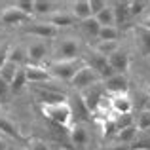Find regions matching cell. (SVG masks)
Returning <instances> with one entry per match:
<instances>
[{
    "label": "cell",
    "mask_w": 150,
    "mask_h": 150,
    "mask_svg": "<svg viewBox=\"0 0 150 150\" xmlns=\"http://www.w3.org/2000/svg\"><path fill=\"white\" fill-rule=\"evenodd\" d=\"M84 59L78 57V59H65V61H57V59H53L51 63L46 65V69L50 70L51 78H55V80H61V82H69L74 78V74L78 72V70L84 67Z\"/></svg>",
    "instance_id": "cell-1"
},
{
    "label": "cell",
    "mask_w": 150,
    "mask_h": 150,
    "mask_svg": "<svg viewBox=\"0 0 150 150\" xmlns=\"http://www.w3.org/2000/svg\"><path fill=\"white\" fill-rule=\"evenodd\" d=\"M46 118L57 127H70L72 124V106L69 101L55 103V105H38Z\"/></svg>",
    "instance_id": "cell-2"
},
{
    "label": "cell",
    "mask_w": 150,
    "mask_h": 150,
    "mask_svg": "<svg viewBox=\"0 0 150 150\" xmlns=\"http://www.w3.org/2000/svg\"><path fill=\"white\" fill-rule=\"evenodd\" d=\"M30 88L34 91V97H36L38 105H55V103L67 101L65 91H61L59 88L51 86L50 82H46V84H30Z\"/></svg>",
    "instance_id": "cell-3"
},
{
    "label": "cell",
    "mask_w": 150,
    "mask_h": 150,
    "mask_svg": "<svg viewBox=\"0 0 150 150\" xmlns=\"http://www.w3.org/2000/svg\"><path fill=\"white\" fill-rule=\"evenodd\" d=\"M101 82H103V78L99 76V74H97L95 70L91 69V67L84 65L76 74H74L72 80H70V86H72L74 89H80V91H84V89L91 88V86H95V84H101Z\"/></svg>",
    "instance_id": "cell-4"
},
{
    "label": "cell",
    "mask_w": 150,
    "mask_h": 150,
    "mask_svg": "<svg viewBox=\"0 0 150 150\" xmlns=\"http://www.w3.org/2000/svg\"><path fill=\"white\" fill-rule=\"evenodd\" d=\"M84 59V63L88 67H91L93 70H95L97 74L103 78V82L106 80V78H110V76H114V70L110 69V65H108V59L105 57V55H101V53H97L95 50H91L86 57H82Z\"/></svg>",
    "instance_id": "cell-5"
},
{
    "label": "cell",
    "mask_w": 150,
    "mask_h": 150,
    "mask_svg": "<svg viewBox=\"0 0 150 150\" xmlns=\"http://www.w3.org/2000/svg\"><path fill=\"white\" fill-rule=\"evenodd\" d=\"M55 55L57 61H65V59H78L80 57V44L74 38H61L55 46Z\"/></svg>",
    "instance_id": "cell-6"
},
{
    "label": "cell",
    "mask_w": 150,
    "mask_h": 150,
    "mask_svg": "<svg viewBox=\"0 0 150 150\" xmlns=\"http://www.w3.org/2000/svg\"><path fill=\"white\" fill-rule=\"evenodd\" d=\"M80 97H82V101H84L86 108H88L89 112H95L97 106L101 105V101L106 97V91H105V88H103V82L91 86V88H88V89H84Z\"/></svg>",
    "instance_id": "cell-7"
},
{
    "label": "cell",
    "mask_w": 150,
    "mask_h": 150,
    "mask_svg": "<svg viewBox=\"0 0 150 150\" xmlns=\"http://www.w3.org/2000/svg\"><path fill=\"white\" fill-rule=\"evenodd\" d=\"M25 33L27 34H33V36H38V38H55L59 34V29L53 27L51 23L48 21H36V23H29L25 27Z\"/></svg>",
    "instance_id": "cell-8"
},
{
    "label": "cell",
    "mask_w": 150,
    "mask_h": 150,
    "mask_svg": "<svg viewBox=\"0 0 150 150\" xmlns=\"http://www.w3.org/2000/svg\"><path fill=\"white\" fill-rule=\"evenodd\" d=\"M127 78H125V74H114V76L106 78L105 82H103V88H105L106 95H124V93H127Z\"/></svg>",
    "instance_id": "cell-9"
},
{
    "label": "cell",
    "mask_w": 150,
    "mask_h": 150,
    "mask_svg": "<svg viewBox=\"0 0 150 150\" xmlns=\"http://www.w3.org/2000/svg\"><path fill=\"white\" fill-rule=\"evenodd\" d=\"M0 21L8 27H17V25H21V23H29L30 15L23 13V11L17 10L15 6H8V8H4V11L0 13Z\"/></svg>",
    "instance_id": "cell-10"
},
{
    "label": "cell",
    "mask_w": 150,
    "mask_h": 150,
    "mask_svg": "<svg viewBox=\"0 0 150 150\" xmlns=\"http://www.w3.org/2000/svg\"><path fill=\"white\" fill-rule=\"evenodd\" d=\"M25 74H27V82H30V84H46V82L53 80L46 67L33 65V63L25 67Z\"/></svg>",
    "instance_id": "cell-11"
},
{
    "label": "cell",
    "mask_w": 150,
    "mask_h": 150,
    "mask_svg": "<svg viewBox=\"0 0 150 150\" xmlns=\"http://www.w3.org/2000/svg\"><path fill=\"white\" fill-rule=\"evenodd\" d=\"M108 65H110V69L114 70V74H125L129 70V55H127V51H124V50H118V51H114L112 55H108Z\"/></svg>",
    "instance_id": "cell-12"
},
{
    "label": "cell",
    "mask_w": 150,
    "mask_h": 150,
    "mask_svg": "<svg viewBox=\"0 0 150 150\" xmlns=\"http://www.w3.org/2000/svg\"><path fill=\"white\" fill-rule=\"evenodd\" d=\"M69 139L74 146H86L89 143V133L86 129V125L82 122H76L74 125H70L69 129Z\"/></svg>",
    "instance_id": "cell-13"
},
{
    "label": "cell",
    "mask_w": 150,
    "mask_h": 150,
    "mask_svg": "<svg viewBox=\"0 0 150 150\" xmlns=\"http://www.w3.org/2000/svg\"><path fill=\"white\" fill-rule=\"evenodd\" d=\"M110 110H112V114H131L133 101L127 97V93H124V95H112L110 97Z\"/></svg>",
    "instance_id": "cell-14"
},
{
    "label": "cell",
    "mask_w": 150,
    "mask_h": 150,
    "mask_svg": "<svg viewBox=\"0 0 150 150\" xmlns=\"http://www.w3.org/2000/svg\"><path fill=\"white\" fill-rule=\"evenodd\" d=\"M137 137H139V129H137V125L133 124V125H129V127L120 129L112 139H114L116 144H127V146H133V143L137 141Z\"/></svg>",
    "instance_id": "cell-15"
},
{
    "label": "cell",
    "mask_w": 150,
    "mask_h": 150,
    "mask_svg": "<svg viewBox=\"0 0 150 150\" xmlns=\"http://www.w3.org/2000/svg\"><path fill=\"white\" fill-rule=\"evenodd\" d=\"M48 23H51L53 27H57V29H61V27H70L76 23V17H74L70 11H53V13L48 15V19H46Z\"/></svg>",
    "instance_id": "cell-16"
},
{
    "label": "cell",
    "mask_w": 150,
    "mask_h": 150,
    "mask_svg": "<svg viewBox=\"0 0 150 150\" xmlns=\"http://www.w3.org/2000/svg\"><path fill=\"white\" fill-rule=\"evenodd\" d=\"M46 53H48V50H46L44 42H33V44L27 48V59H30L33 65H40L46 59Z\"/></svg>",
    "instance_id": "cell-17"
},
{
    "label": "cell",
    "mask_w": 150,
    "mask_h": 150,
    "mask_svg": "<svg viewBox=\"0 0 150 150\" xmlns=\"http://www.w3.org/2000/svg\"><path fill=\"white\" fill-rule=\"evenodd\" d=\"M0 135L15 139V141H19V143L23 141V135H21V131H19V127L11 120H8V118H4V116H0Z\"/></svg>",
    "instance_id": "cell-18"
},
{
    "label": "cell",
    "mask_w": 150,
    "mask_h": 150,
    "mask_svg": "<svg viewBox=\"0 0 150 150\" xmlns=\"http://www.w3.org/2000/svg\"><path fill=\"white\" fill-rule=\"evenodd\" d=\"M112 11H114V19H116V27L125 23L131 15H129V2L122 0V2H112Z\"/></svg>",
    "instance_id": "cell-19"
},
{
    "label": "cell",
    "mask_w": 150,
    "mask_h": 150,
    "mask_svg": "<svg viewBox=\"0 0 150 150\" xmlns=\"http://www.w3.org/2000/svg\"><path fill=\"white\" fill-rule=\"evenodd\" d=\"M70 13H72L78 21H86V19L93 17L91 10H89V0H78V2H74Z\"/></svg>",
    "instance_id": "cell-20"
},
{
    "label": "cell",
    "mask_w": 150,
    "mask_h": 150,
    "mask_svg": "<svg viewBox=\"0 0 150 150\" xmlns=\"http://www.w3.org/2000/svg\"><path fill=\"white\" fill-rule=\"evenodd\" d=\"M78 27L82 29V33H84L88 38H97V36H99L101 25L97 23L95 17H89V19H86V21H80V25H78Z\"/></svg>",
    "instance_id": "cell-21"
},
{
    "label": "cell",
    "mask_w": 150,
    "mask_h": 150,
    "mask_svg": "<svg viewBox=\"0 0 150 150\" xmlns=\"http://www.w3.org/2000/svg\"><path fill=\"white\" fill-rule=\"evenodd\" d=\"M95 19H97V23H99L101 27H116V19H114V11H112L110 2L106 4L105 10L95 15Z\"/></svg>",
    "instance_id": "cell-22"
},
{
    "label": "cell",
    "mask_w": 150,
    "mask_h": 150,
    "mask_svg": "<svg viewBox=\"0 0 150 150\" xmlns=\"http://www.w3.org/2000/svg\"><path fill=\"white\" fill-rule=\"evenodd\" d=\"M29 84L27 82V74H25V67H21V69L15 72V76H13V80L10 82V93H19V91H23V88Z\"/></svg>",
    "instance_id": "cell-23"
},
{
    "label": "cell",
    "mask_w": 150,
    "mask_h": 150,
    "mask_svg": "<svg viewBox=\"0 0 150 150\" xmlns=\"http://www.w3.org/2000/svg\"><path fill=\"white\" fill-rule=\"evenodd\" d=\"M135 34H137V40H139L141 51H143L144 55H150V30L139 25L135 29Z\"/></svg>",
    "instance_id": "cell-24"
},
{
    "label": "cell",
    "mask_w": 150,
    "mask_h": 150,
    "mask_svg": "<svg viewBox=\"0 0 150 150\" xmlns=\"http://www.w3.org/2000/svg\"><path fill=\"white\" fill-rule=\"evenodd\" d=\"M8 61L15 63L17 67H23L27 63V50L23 46H10V55H8Z\"/></svg>",
    "instance_id": "cell-25"
},
{
    "label": "cell",
    "mask_w": 150,
    "mask_h": 150,
    "mask_svg": "<svg viewBox=\"0 0 150 150\" xmlns=\"http://www.w3.org/2000/svg\"><path fill=\"white\" fill-rule=\"evenodd\" d=\"M97 38H99L101 42H118V38H120V29H118V27H101Z\"/></svg>",
    "instance_id": "cell-26"
},
{
    "label": "cell",
    "mask_w": 150,
    "mask_h": 150,
    "mask_svg": "<svg viewBox=\"0 0 150 150\" xmlns=\"http://www.w3.org/2000/svg\"><path fill=\"white\" fill-rule=\"evenodd\" d=\"M21 69V67H17L15 63H11V61H6L2 67H0V78H2L4 82H8L10 84L11 80H13V76H15V72Z\"/></svg>",
    "instance_id": "cell-27"
},
{
    "label": "cell",
    "mask_w": 150,
    "mask_h": 150,
    "mask_svg": "<svg viewBox=\"0 0 150 150\" xmlns=\"http://www.w3.org/2000/svg\"><path fill=\"white\" fill-rule=\"evenodd\" d=\"M97 51V53H101V55H105V57H108V55H112L114 51H118L120 50V46H118V42H97L95 44V48H93Z\"/></svg>",
    "instance_id": "cell-28"
},
{
    "label": "cell",
    "mask_w": 150,
    "mask_h": 150,
    "mask_svg": "<svg viewBox=\"0 0 150 150\" xmlns=\"http://www.w3.org/2000/svg\"><path fill=\"white\" fill-rule=\"evenodd\" d=\"M34 13L38 15L53 13V2H50V0H34Z\"/></svg>",
    "instance_id": "cell-29"
},
{
    "label": "cell",
    "mask_w": 150,
    "mask_h": 150,
    "mask_svg": "<svg viewBox=\"0 0 150 150\" xmlns=\"http://www.w3.org/2000/svg\"><path fill=\"white\" fill-rule=\"evenodd\" d=\"M146 8H148V2H144V0H133V2H129V15H141Z\"/></svg>",
    "instance_id": "cell-30"
},
{
    "label": "cell",
    "mask_w": 150,
    "mask_h": 150,
    "mask_svg": "<svg viewBox=\"0 0 150 150\" xmlns=\"http://www.w3.org/2000/svg\"><path fill=\"white\" fill-rule=\"evenodd\" d=\"M13 6L17 8V10H21L23 13H27V15L34 13V0H17Z\"/></svg>",
    "instance_id": "cell-31"
},
{
    "label": "cell",
    "mask_w": 150,
    "mask_h": 150,
    "mask_svg": "<svg viewBox=\"0 0 150 150\" xmlns=\"http://www.w3.org/2000/svg\"><path fill=\"white\" fill-rule=\"evenodd\" d=\"M135 125H137L139 131H148V129H150V112H143V114H141V116L137 118Z\"/></svg>",
    "instance_id": "cell-32"
},
{
    "label": "cell",
    "mask_w": 150,
    "mask_h": 150,
    "mask_svg": "<svg viewBox=\"0 0 150 150\" xmlns=\"http://www.w3.org/2000/svg\"><path fill=\"white\" fill-rule=\"evenodd\" d=\"M27 144H29V150H51V148H50V144L46 143V141L36 139V137L29 139V141H27Z\"/></svg>",
    "instance_id": "cell-33"
},
{
    "label": "cell",
    "mask_w": 150,
    "mask_h": 150,
    "mask_svg": "<svg viewBox=\"0 0 150 150\" xmlns=\"http://www.w3.org/2000/svg\"><path fill=\"white\" fill-rule=\"evenodd\" d=\"M106 4H108V2H105V0H89V10H91V15H93V17H95L99 11L105 10Z\"/></svg>",
    "instance_id": "cell-34"
},
{
    "label": "cell",
    "mask_w": 150,
    "mask_h": 150,
    "mask_svg": "<svg viewBox=\"0 0 150 150\" xmlns=\"http://www.w3.org/2000/svg\"><path fill=\"white\" fill-rule=\"evenodd\" d=\"M8 95H10V84H8V82H4L2 78H0V103L6 101Z\"/></svg>",
    "instance_id": "cell-35"
},
{
    "label": "cell",
    "mask_w": 150,
    "mask_h": 150,
    "mask_svg": "<svg viewBox=\"0 0 150 150\" xmlns=\"http://www.w3.org/2000/svg\"><path fill=\"white\" fill-rule=\"evenodd\" d=\"M8 55H10V44H0V67L8 61Z\"/></svg>",
    "instance_id": "cell-36"
},
{
    "label": "cell",
    "mask_w": 150,
    "mask_h": 150,
    "mask_svg": "<svg viewBox=\"0 0 150 150\" xmlns=\"http://www.w3.org/2000/svg\"><path fill=\"white\" fill-rule=\"evenodd\" d=\"M99 150H133V146H127V144H110V146H101Z\"/></svg>",
    "instance_id": "cell-37"
},
{
    "label": "cell",
    "mask_w": 150,
    "mask_h": 150,
    "mask_svg": "<svg viewBox=\"0 0 150 150\" xmlns=\"http://www.w3.org/2000/svg\"><path fill=\"white\" fill-rule=\"evenodd\" d=\"M8 148H10V144H8L6 137H2V135H0V150H8Z\"/></svg>",
    "instance_id": "cell-38"
},
{
    "label": "cell",
    "mask_w": 150,
    "mask_h": 150,
    "mask_svg": "<svg viewBox=\"0 0 150 150\" xmlns=\"http://www.w3.org/2000/svg\"><path fill=\"white\" fill-rule=\"evenodd\" d=\"M141 27H144V29H148V30H150V17H146V19H144V21L141 23Z\"/></svg>",
    "instance_id": "cell-39"
},
{
    "label": "cell",
    "mask_w": 150,
    "mask_h": 150,
    "mask_svg": "<svg viewBox=\"0 0 150 150\" xmlns=\"http://www.w3.org/2000/svg\"><path fill=\"white\" fill-rule=\"evenodd\" d=\"M8 150H25V148H23V146H10Z\"/></svg>",
    "instance_id": "cell-40"
},
{
    "label": "cell",
    "mask_w": 150,
    "mask_h": 150,
    "mask_svg": "<svg viewBox=\"0 0 150 150\" xmlns=\"http://www.w3.org/2000/svg\"><path fill=\"white\" fill-rule=\"evenodd\" d=\"M0 116H2V114H0Z\"/></svg>",
    "instance_id": "cell-41"
}]
</instances>
